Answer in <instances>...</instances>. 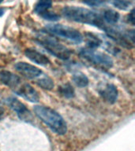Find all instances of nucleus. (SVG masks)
<instances>
[{"mask_svg": "<svg viewBox=\"0 0 135 151\" xmlns=\"http://www.w3.org/2000/svg\"><path fill=\"white\" fill-rule=\"evenodd\" d=\"M43 18L45 19V20H47V21H57L59 20V17H60L58 15V14H54L53 12H46L44 14H43L42 15H40Z\"/></svg>", "mask_w": 135, "mask_h": 151, "instance_id": "obj_19", "label": "nucleus"}, {"mask_svg": "<svg viewBox=\"0 0 135 151\" xmlns=\"http://www.w3.org/2000/svg\"><path fill=\"white\" fill-rule=\"evenodd\" d=\"M99 95L109 104L115 103L118 99V90L112 83H107L99 90Z\"/></svg>", "mask_w": 135, "mask_h": 151, "instance_id": "obj_10", "label": "nucleus"}, {"mask_svg": "<svg viewBox=\"0 0 135 151\" xmlns=\"http://www.w3.org/2000/svg\"><path fill=\"white\" fill-rule=\"evenodd\" d=\"M33 109L36 116L54 133L59 135L66 134L67 125L59 113L50 107L44 106H36Z\"/></svg>", "mask_w": 135, "mask_h": 151, "instance_id": "obj_2", "label": "nucleus"}, {"mask_svg": "<svg viewBox=\"0 0 135 151\" xmlns=\"http://www.w3.org/2000/svg\"><path fill=\"white\" fill-rule=\"evenodd\" d=\"M2 1H3V0H0V4H1V3H2Z\"/></svg>", "mask_w": 135, "mask_h": 151, "instance_id": "obj_24", "label": "nucleus"}, {"mask_svg": "<svg viewBox=\"0 0 135 151\" xmlns=\"http://www.w3.org/2000/svg\"><path fill=\"white\" fill-rule=\"evenodd\" d=\"M111 4L121 10H129L134 6V0H111Z\"/></svg>", "mask_w": 135, "mask_h": 151, "instance_id": "obj_16", "label": "nucleus"}, {"mask_svg": "<svg viewBox=\"0 0 135 151\" xmlns=\"http://www.w3.org/2000/svg\"><path fill=\"white\" fill-rule=\"evenodd\" d=\"M52 6V0H39L34 8V12L39 15H42Z\"/></svg>", "mask_w": 135, "mask_h": 151, "instance_id": "obj_13", "label": "nucleus"}, {"mask_svg": "<svg viewBox=\"0 0 135 151\" xmlns=\"http://www.w3.org/2000/svg\"><path fill=\"white\" fill-rule=\"evenodd\" d=\"M127 18H128V21H129L132 25H134V21H135L134 9H132V10L129 13Z\"/></svg>", "mask_w": 135, "mask_h": 151, "instance_id": "obj_21", "label": "nucleus"}, {"mask_svg": "<svg viewBox=\"0 0 135 151\" xmlns=\"http://www.w3.org/2000/svg\"><path fill=\"white\" fill-rule=\"evenodd\" d=\"M79 54L91 63L101 66L103 68H111L113 66L114 62L111 57L104 52L96 50V49L88 47L81 48L79 50Z\"/></svg>", "mask_w": 135, "mask_h": 151, "instance_id": "obj_5", "label": "nucleus"}, {"mask_svg": "<svg viewBox=\"0 0 135 151\" xmlns=\"http://www.w3.org/2000/svg\"><path fill=\"white\" fill-rule=\"evenodd\" d=\"M82 2L90 6L98 7L104 5L105 0H82Z\"/></svg>", "mask_w": 135, "mask_h": 151, "instance_id": "obj_20", "label": "nucleus"}, {"mask_svg": "<svg viewBox=\"0 0 135 151\" xmlns=\"http://www.w3.org/2000/svg\"><path fill=\"white\" fill-rule=\"evenodd\" d=\"M44 30L51 35L63 38L74 43H81L83 41V36L80 32L69 26L59 24H50L45 26Z\"/></svg>", "mask_w": 135, "mask_h": 151, "instance_id": "obj_4", "label": "nucleus"}, {"mask_svg": "<svg viewBox=\"0 0 135 151\" xmlns=\"http://www.w3.org/2000/svg\"><path fill=\"white\" fill-rule=\"evenodd\" d=\"M3 112H4V109H3V108H2V106H1V105H0V116L3 114Z\"/></svg>", "mask_w": 135, "mask_h": 151, "instance_id": "obj_22", "label": "nucleus"}, {"mask_svg": "<svg viewBox=\"0 0 135 151\" xmlns=\"http://www.w3.org/2000/svg\"><path fill=\"white\" fill-rule=\"evenodd\" d=\"M36 83L39 87H41V88L44 90H47V91H51L54 87V81L52 80V78H50L47 76H44L40 78L36 82Z\"/></svg>", "mask_w": 135, "mask_h": 151, "instance_id": "obj_17", "label": "nucleus"}, {"mask_svg": "<svg viewBox=\"0 0 135 151\" xmlns=\"http://www.w3.org/2000/svg\"><path fill=\"white\" fill-rule=\"evenodd\" d=\"M62 14L69 21L95 26L103 31L108 25L105 23L102 15L86 8L67 6L62 8Z\"/></svg>", "mask_w": 135, "mask_h": 151, "instance_id": "obj_1", "label": "nucleus"}, {"mask_svg": "<svg viewBox=\"0 0 135 151\" xmlns=\"http://www.w3.org/2000/svg\"><path fill=\"white\" fill-rule=\"evenodd\" d=\"M15 68L24 77L33 80L42 75V71L37 67L26 63V62H18L15 65Z\"/></svg>", "mask_w": 135, "mask_h": 151, "instance_id": "obj_8", "label": "nucleus"}, {"mask_svg": "<svg viewBox=\"0 0 135 151\" xmlns=\"http://www.w3.org/2000/svg\"><path fill=\"white\" fill-rule=\"evenodd\" d=\"M86 43L88 48L96 49L102 44V40L91 33H86Z\"/></svg>", "mask_w": 135, "mask_h": 151, "instance_id": "obj_18", "label": "nucleus"}, {"mask_svg": "<svg viewBox=\"0 0 135 151\" xmlns=\"http://www.w3.org/2000/svg\"><path fill=\"white\" fill-rule=\"evenodd\" d=\"M25 54L30 61L42 66H46L50 64V60L46 55L40 53L33 48H27L25 50Z\"/></svg>", "mask_w": 135, "mask_h": 151, "instance_id": "obj_11", "label": "nucleus"}, {"mask_svg": "<svg viewBox=\"0 0 135 151\" xmlns=\"http://www.w3.org/2000/svg\"><path fill=\"white\" fill-rule=\"evenodd\" d=\"M6 103L12 110L17 113V115L21 120H25L27 122H30L33 120V116L30 111L26 108V106L18 99L14 97H9L6 99Z\"/></svg>", "mask_w": 135, "mask_h": 151, "instance_id": "obj_6", "label": "nucleus"}, {"mask_svg": "<svg viewBox=\"0 0 135 151\" xmlns=\"http://www.w3.org/2000/svg\"><path fill=\"white\" fill-rule=\"evenodd\" d=\"M59 92L62 96H63L66 99H72L75 94V91L70 83H64L59 87Z\"/></svg>", "mask_w": 135, "mask_h": 151, "instance_id": "obj_15", "label": "nucleus"}, {"mask_svg": "<svg viewBox=\"0 0 135 151\" xmlns=\"http://www.w3.org/2000/svg\"><path fill=\"white\" fill-rule=\"evenodd\" d=\"M72 80L79 87H85L89 85V78L81 72L74 73L72 76Z\"/></svg>", "mask_w": 135, "mask_h": 151, "instance_id": "obj_14", "label": "nucleus"}, {"mask_svg": "<svg viewBox=\"0 0 135 151\" xmlns=\"http://www.w3.org/2000/svg\"><path fill=\"white\" fill-rule=\"evenodd\" d=\"M5 13V9H0V17H2Z\"/></svg>", "mask_w": 135, "mask_h": 151, "instance_id": "obj_23", "label": "nucleus"}, {"mask_svg": "<svg viewBox=\"0 0 135 151\" xmlns=\"http://www.w3.org/2000/svg\"><path fill=\"white\" fill-rule=\"evenodd\" d=\"M102 17L105 23L109 25H115L120 18V15L118 12L112 9H107L104 10Z\"/></svg>", "mask_w": 135, "mask_h": 151, "instance_id": "obj_12", "label": "nucleus"}, {"mask_svg": "<svg viewBox=\"0 0 135 151\" xmlns=\"http://www.w3.org/2000/svg\"><path fill=\"white\" fill-rule=\"evenodd\" d=\"M36 41L52 55L61 60L66 61L70 57V50L61 44L56 39L51 36L49 33L46 32L39 33L36 37Z\"/></svg>", "mask_w": 135, "mask_h": 151, "instance_id": "obj_3", "label": "nucleus"}, {"mask_svg": "<svg viewBox=\"0 0 135 151\" xmlns=\"http://www.w3.org/2000/svg\"><path fill=\"white\" fill-rule=\"evenodd\" d=\"M21 81L22 80L18 76L4 68H0V84L9 87L14 91Z\"/></svg>", "mask_w": 135, "mask_h": 151, "instance_id": "obj_9", "label": "nucleus"}, {"mask_svg": "<svg viewBox=\"0 0 135 151\" xmlns=\"http://www.w3.org/2000/svg\"><path fill=\"white\" fill-rule=\"evenodd\" d=\"M14 92L30 102H38L40 100L38 92L29 83L25 82L24 80L21 81V83L14 90Z\"/></svg>", "mask_w": 135, "mask_h": 151, "instance_id": "obj_7", "label": "nucleus"}]
</instances>
